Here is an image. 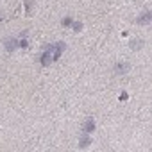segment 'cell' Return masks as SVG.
I'll use <instances>...</instances> for the list:
<instances>
[{
    "mask_svg": "<svg viewBox=\"0 0 152 152\" xmlns=\"http://www.w3.org/2000/svg\"><path fill=\"white\" fill-rule=\"evenodd\" d=\"M18 47H22V48H27V47H29V41H27V39H22V41H18Z\"/></svg>",
    "mask_w": 152,
    "mask_h": 152,
    "instance_id": "obj_11",
    "label": "cell"
},
{
    "mask_svg": "<svg viewBox=\"0 0 152 152\" xmlns=\"http://www.w3.org/2000/svg\"><path fill=\"white\" fill-rule=\"evenodd\" d=\"M95 131V120L93 118H88V120H84V124H83V132H86V134H91Z\"/></svg>",
    "mask_w": 152,
    "mask_h": 152,
    "instance_id": "obj_3",
    "label": "cell"
},
{
    "mask_svg": "<svg viewBox=\"0 0 152 152\" xmlns=\"http://www.w3.org/2000/svg\"><path fill=\"white\" fill-rule=\"evenodd\" d=\"M150 22H152V18H150V11H145V13L140 15V18L136 20L138 25H150Z\"/></svg>",
    "mask_w": 152,
    "mask_h": 152,
    "instance_id": "obj_4",
    "label": "cell"
},
{
    "mask_svg": "<svg viewBox=\"0 0 152 152\" xmlns=\"http://www.w3.org/2000/svg\"><path fill=\"white\" fill-rule=\"evenodd\" d=\"M64 48H66V43H63V41L47 45V47L43 48L41 56H39V63H41V66H48V64H52L54 61H57V59L61 57V54L64 52Z\"/></svg>",
    "mask_w": 152,
    "mask_h": 152,
    "instance_id": "obj_1",
    "label": "cell"
},
{
    "mask_svg": "<svg viewBox=\"0 0 152 152\" xmlns=\"http://www.w3.org/2000/svg\"><path fill=\"white\" fill-rule=\"evenodd\" d=\"M72 23H73V18H70V16H68V18H64V20H63V27H70V25H72Z\"/></svg>",
    "mask_w": 152,
    "mask_h": 152,
    "instance_id": "obj_10",
    "label": "cell"
},
{
    "mask_svg": "<svg viewBox=\"0 0 152 152\" xmlns=\"http://www.w3.org/2000/svg\"><path fill=\"white\" fill-rule=\"evenodd\" d=\"M16 47H18V39L16 38H7L6 39V50L7 52H13Z\"/></svg>",
    "mask_w": 152,
    "mask_h": 152,
    "instance_id": "obj_5",
    "label": "cell"
},
{
    "mask_svg": "<svg viewBox=\"0 0 152 152\" xmlns=\"http://www.w3.org/2000/svg\"><path fill=\"white\" fill-rule=\"evenodd\" d=\"M32 4H34V0H25V15H27V16H31Z\"/></svg>",
    "mask_w": 152,
    "mask_h": 152,
    "instance_id": "obj_8",
    "label": "cell"
},
{
    "mask_svg": "<svg viewBox=\"0 0 152 152\" xmlns=\"http://www.w3.org/2000/svg\"><path fill=\"white\" fill-rule=\"evenodd\" d=\"M127 97H129V95H127V93H125V91H124V93H122V95H120V100H127Z\"/></svg>",
    "mask_w": 152,
    "mask_h": 152,
    "instance_id": "obj_12",
    "label": "cell"
},
{
    "mask_svg": "<svg viewBox=\"0 0 152 152\" xmlns=\"http://www.w3.org/2000/svg\"><path fill=\"white\" fill-rule=\"evenodd\" d=\"M90 145H91V138H90V134L84 132V134L81 136V140H79V147H81V148H86V147H90Z\"/></svg>",
    "mask_w": 152,
    "mask_h": 152,
    "instance_id": "obj_6",
    "label": "cell"
},
{
    "mask_svg": "<svg viewBox=\"0 0 152 152\" xmlns=\"http://www.w3.org/2000/svg\"><path fill=\"white\" fill-rule=\"evenodd\" d=\"M129 70H131V64L129 63H116L113 66V72L116 75H125V73H129Z\"/></svg>",
    "mask_w": 152,
    "mask_h": 152,
    "instance_id": "obj_2",
    "label": "cell"
},
{
    "mask_svg": "<svg viewBox=\"0 0 152 152\" xmlns=\"http://www.w3.org/2000/svg\"><path fill=\"white\" fill-rule=\"evenodd\" d=\"M2 18H4V15H2V13H0V22H2Z\"/></svg>",
    "mask_w": 152,
    "mask_h": 152,
    "instance_id": "obj_13",
    "label": "cell"
},
{
    "mask_svg": "<svg viewBox=\"0 0 152 152\" xmlns=\"http://www.w3.org/2000/svg\"><path fill=\"white\" fill-rule=\"evenodd\" d=\"M143 45H145V43H143L141 39H134V41H131V43H129V47H131L132 50H140Z\"/></svg>",
    "mask_w": 152,
    "mask_h": 152,
    "instance_id": "obj_7",
    "label": "cell"
},
{
    "mask_svg": "<svg viewBox=\"0 0 152 152\" xmlns=\"http://www.w3.org/2000/svg\"><path fill=\"white\" fill-rule=\"evenodd\" d=\"M72 29H73V32H81L83 31V22H73Z\"/></svg>",
    "mask_w": 152,
    "mask_h": 152,
    "instance_id": "obj_9",
    "label": "cell"
}]
</instances>
